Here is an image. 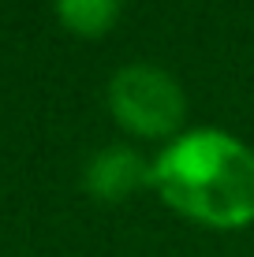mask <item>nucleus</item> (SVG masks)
<instances>
[{"label":"nucleus","mask_w":254,"mask_h":257,"mask_svg":"<svg viewBox=\"0 0 254 257\" xmlns=\"http://www.w3.org/2000/svg\"><path fill=\"white\" fill-rule=\"evenodd\" d=\"M153 187L183 216L209 227L254 220V153L217 127L172 138L153 161Z\"/></svg>","instance_id":"obj_1"},{"label":"nucleus","mask_w":254,"mask_h":257,"mask_svg":"<svg viewBox=\"0 0 254 257\" xmlns=\"http://www.w3.org/2000/svg\"><path fill=\"white\" fill-rule=\"evenodd\" d=\"M109 108L127 131L161 138L172 135L183 119V90L164 67L127 64L109 78Z\"/></svg>","instance_id":"obj_2"},{"label":"nucleus","mask_w":254,"mask_h":257,"mask_svg":"<svg viewBox=\"0 0 254 257\" xmlns=\"http://www.w3.org/2000/svg\"><path fill=\"white\" fill-rule=\"evenodd\" d=\"M142 183H153V168H146V161L135 149L124 146H109L86 168V187L98 198H124Z\"/></svg>","instance_id":"obj_3"},{"label":"nucleus","mask_w":254,"mask_h":257,"mask_svg":"<svg viewBox=\"0 0 254 257\" xmlns=\"http://www.w3.org/2000/svg\"><path fill=\"white\" fill-rule=\"evenodd\" d=\"M56 4V15L67 30L75 34H105L120 15V0H52Z\"/></svg>","instance_id":"obj_4"}]
</instances>
